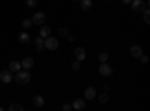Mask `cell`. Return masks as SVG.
I'll return each mask as SVG.
<instances>
[{
  "instance_id": "obj_16",
  "label": "cell",
  "mask_w": 150,
  "mask_h": 111,
  "mask_svg": "<svg viewBox=\"0 0 150 111\" xmlns=\"http://www.w3.org/2000/svg\"><path fill=\"white\" fill-rule=\"evenodd\" d=\"M33 104H35V107H44V104H45V99L41 96V95H36V96H33Z\"/></svg>"
},
{
  "instance_id": "obj_9",
  "label": "cell",
  "mask_w": 150,
  "mask_h": 111,
  "mask_svg": "<svg viewBox=\"0 0 150 111\" xmlns=\"http://www.w3.org/2000/svg\"><path fill=\"white\" fill-rule=\"evenodd\" d=\"M84 98L87 101H93L95 98H96V89L95 87H87L84 90Z\"/></svg>"
},
{
  "instance_id": "obj_31",
  "label": "cell",
  "mask_w": 150,
  "mask_h": 111,
  "mask_svg": "<svg viewBox=\"0 0 150 111\" xmlns=\"http://www.w3.org/2000/svg\"><path fill=\"white\" fill-rule=\"evenodd\" d=\"M0 111H3V108H2V107H0Z\"/></svg>"
},
{
  "instance_id": "obj_29",
  "label": "cell",
  "mask_w": 150,
  "mask_h": 111,
  "mask_svg": "<svg viewBox=\"0 0 150 111\" xmlns=\"http://www.w3.org/2000/svg\"><path fill=\"white\" fill-rule=\"evenodd\" d=\"M66 38L69 39V42H74V41H75V38H74V36H71V35H68V36H66Z\"/></svg>"
},
{
  "instance_id": "obj_25",
  "label": "cell",
  "mask_w": 150,
  "mask_h": 111,
  "mask_svg": "<svg viewBox=\"0 0 150 111\" xmlns=\"http://www.w3.org/2000/svg\"><path fill=\"white\" fill-rule=\"evenodd\" d=\"M80 68H81V62L75 60L74 63H72V69H74V71H80Z\"/></svg>"
},
{
  "instance_id": "obj_7",
  "label": "cell",
  "mask_w": 150,
  "mask_h": 111,
  "mask_svg": "<svg viewBox=\"0 0 150 111\" xmlns=\"http://www.w3.org/2000/svg\"><path fill=\"white\" fill-rule=\"evenodd\" d=\"M129 54L134 57V59H138L141 54H143V50H141V47L140 45H132L129 48Z\"/></svg>"
},
{
  "instance_id": "obj_26",
  "label": "cell",
  "mask_w": 150,
  "mask_h": 111,
  "mask_svg": "<svg viewBox=\"0 0 150 111\" xmlns=\"http://www.w3.org/2000/svg\"><path fill=\"white\" fill-rule=\"evenodd\" d=\"M138 59H141V63H149V57L146 54H141Z\"/></svg>"
},
{
  "instance_id": "obj_27",
  "label": "cell",
  "mask_w": 150,
  "mask_h": 111,
  "mask_svg": "<svg viewBox=\"0 0 150 111\" xmlns=\"http://www.w3.org/2000/svg\"><path fill=\"white\" fill-rule=\"evenodd\" d=\"M63 111H72V104H65L63 105Z\"/></svg>"
},
{
  "instance_id": "obj_13",
  "label": "cell",
  "mask_w": 150,
  "mask_h": 111,
  "mask_svg": "<svg viewBox=\"0 0 150 111\" xmlns=\"http://www.w3.org/2000/svg\"><path fill=\"white\" fill-rule=\"evenodd\" d=\"M72 108H74V110H78V111H80V110H84V108H86V102H84L83 99H75V101L72 102Z\"/></svg>"
},
{
  "instance_id": "obj_20",
  "label": "cell",
  "mask_w": 150,
  "mask_h": 111,
  "mask_svg": "<svg viewBox=\"0 0 150 111\" xmlns=\"http://www.w3.org/2000/svg\"><path fill=\"white\" fill-rule=\"evenodd\" d=\"M9 111H24V108H23L20 104H11Z\"/></svg>"
},
{
  "instance_id": "obj_5",
  "label": "cell",
  "mask_w": 150,
  "mask_h": 111,
  "mask_svg": "<svg viewBox=\"0 0 150 111\" xmlns=\"http://www.w3.org/2000/svg\"><path fill=\"white\" fill-rule=\"evenodd\" d=\"M99 74H101L102 77H110L112 74V68L108 63H101V66H99Z\"/></svg>"
},
{
  "instance_id": "obj_15",
  "label": "cell",
  "mask_w": 150,
  "mask_h": 111,
  "mask_svg": "<svg viewBox=\"0 0 150 111\" xmlns=\"http://www.w3.org/2000/svg\"><path fill=\"white\" fill-rule=\"evenodd\" d=\"M18 41H20L21 44H29V42H30V35H29L27 32H21L20 36H18Z\"/></svg>"
},
{
  "instance_id": "obj_12",
  "label": "cell",
  "mask_w": 150,
  "mask_h": 111,
  "mask_svg": "<svg viewBox=\"0 0 150 111\" xmlns=\"http://www.w3.org/2000/svg\"><path fill=\"white\" fill-rule=\"evenodd\" d=\"M50 35H51V29H50L48 26H42V27H41V30H39V38L47 39Z\"/></svg>"
},
{
  "instance_id": "obj_18",
  "label": "cell",
  "mask_w": 150,
  "mask_h": 111,
  "mask_svg": "<svg viewBox=\"0 0 150 111\" xmlns=\"http://www.w3.org/2000/svg\"><path fill=\"white\" fill-rule=\"evenodd\" d=\"M108 101H110V96H108L107 92H104V93L99 95V104H107Z\"/></svg>"
},
{
  "instance_id": "obj_3",
  "label": "cell",
  "mask_w": 150,
  "mask_h": 111,
  "mask_svg": "<svg viewBox=\"0 0 150 111\" xmlns=\"http://www.w3.org/2000/svg\"><path fill=\"white\" fill-rule=\"evenodd\" d=\"M45 20H47L45 12H36V14L33 15V18H32V23L36 24V26H42V24L45 23Z\"/></svg>"
},
{
  "instance_id": "obj_1",
  "label": "cell",
  "mask_w": 150,
  "mask_h": 111,
  "mask_svg": "<svg viewBox=\"0 0 150 111\" xmlns=\"http://www.w3.org/2000/svg\"><path fill=\"white\" fill-rule=\"evenodd\" d=\"M14 80L17 81V84L24 86V84H27V83L32 80V75H30V72H29V71H18Z\"/></svg>"
},
{
  "instance_id": "obj_22",
  "label": "cell",
  "mask_w": 150,
  "mask_h": 111,
  "mask_svg": "<svg viewBox=\"0 0 150 111\" xmlns=\"http://www.w3.org/2000/svg\"><path fill=\"white\" fill-rule=\"evenodd\" d=\"M143 18H144V21H146L147 24L150 23V11H149V9H144V11H143Z\"/></svg>"
},
{
  "instance_id": "obj_6",
  "label": "cell",
  "mask_w": 150,
  "mask_h": 111,
  "mask_svg": "<svg viewBox=\"0 0 150 111\" xmlns=\"http://www.w3.org/2000/svg\"><path fill=\"white\" fill-rule=\"evenodd\" d=\"M0 80H2V83H5V84H9L12 80V72L11 71H2L0 72Z\"/></svg>"
},
{
  "instance_id": "obj_4",
  "label": "cell",
  "mask_w": 150,
  "mask_h": 111,
  "mask_svg": "<svg viewBox=\"0 0 150 111\" xmlns=\"http://www.w3.org/2000/svg\"><path fill=\"white\" fill-rule=\"evenodd\" d=\"M131 6L135 12H143L144 9H147V3H144L143 0H132Z\"/></svg>"
},
{
  "instance_id": "obj_21",
  "label": "cell",
  "mask_w": 150,
  "mask_h": 111,
  "mask_svg": "<svg viewBox=\"0 0 150 111\" xmlns=\"http://www.w3.org/2000/svg\"><path fill=\"white\" fill-rule=\"evenodd\" d=\"M69 35V30L66 27H60L59 29V36H62V38H66V36Z\"/></svg>"
},
{
  "instance_id": "obj_11",
  "label": "cell",
  "mask_w": 150,
  "mask_h": 111,
  "mask_svg": "<svg viewBox=\"0 0 150 111\" xmlns=\"http://www.w3.org/2000/svg\"><path fill=\"white\" fill-rule=\"evenodd\" d=\"M33 44L36 45V48H38V51H39V53H42V51L45 50V39H42V38H36V39L33 41Z\"/></svg>"
},
{
  "instance_id": "obj_28",
  "label": "cell",
  "mask_w": 150,
  "mask_h": 111,
  "mask_svg": "<svg viewBox=\"0 0 150 111\" xmlns=\"http://www.w3.org/2000/svg\"><path fill=\"white\" fill-rule=\"evenodd\" d=\"M131 2H132V0H122L123 5H131Z\"/></svg>"
},
{
  "instance_id": "obj_10",
  "label": "cell",
  "mask_w": 150,
  "mask_h": 111,
  "mask_svg": "<svg viewBox=\"0 0 150 111\" xmlns=\"http://www.w3.org/2000/svg\"><path fill=\"white\" fill-rule=\"evenodd\" d=\"M74 54H75V57H77L78 62H83V60L86 59V50H84V48H81V47H77V48H75Z\"/></svg>"
},
{
  "instance_id": "obj_30",
  "label": "cell",
  "mask_w": 150,
  "mask_h": 111,
  "mask_svg": "<svg viewBox=\"0 0 150 111\" xmlns=\"http://www.w3.org/2000/svg\"><path fill=\"white\" fill-rule=\"evenodd\" d=\"M72 2H81V0H72Z\"/></svg>"
},
{
  "instance_id": "obj_2",
  "label": "cell",
  "mask_w": 150,
  "mask_h": 111,
  "mask_svg": "<svg viewBox=\"0 0 150 111\" xmlns=\"http://www.w3.org/2000/svg\"><path fill=\"white\" fill-rule=\"evenodd\" d=\"M45 48H47V50H51V51L57 50V48H59L57 38H51V36H48V38L45 39Z\"/></svg>"
},
{
  "instance_id": "obj_8",
  "label": "cell",
  "mask_w": 150,
  "mask_h": 111,
  "mask_svg": "<svg viewBox=\"0 0 150 111\" xmlns=\"http://www.w3.org/2000/svg\"><path fill=\"white\" fill-rule=\"evenodd\" d=\"M33 65H35V60H33L32 57H24V59L21 60V68H24L26 71L32 69V68H33Z\"/></svg>"
},
{
  "instance_id": "obj_14",
  "label": "cell",
  "mask_w": 150,
  "mask_h": 111,
  "mask_svg": "<svg viewBox=\"0 0 150 111\" xmlns=\"http://www.w3.org/2000/svg\"><path fill=\"white\" fill-rule=\"evenodd\" d=\"M9 71H11V72H18V71H21V63H20V62H17V60H12L11 63H9Z\"/></svg>"
},
{
  "instance_id": "obj_23",
  "label": "cell",
  "mask_w": 150,
  "mask_h": 111,
  "mask_svg": "<svg viewBox=\"0 0 150 111\" xmlns=\"http://www.w3.org/2000/svg\"><path fill=\"white\" fill-rule=\"evenodd\" d=\"M99 60H101V63H107L108 54H107V53H101V54H99Z\"/></svg>"
},
{
  "instance_id": "obj_19",
  "label": "cell",
  "mask_w": 150,
  "mask_h": 111,
  "mask_svg": "<svg viewBox=\"0 0 150 111\" xmlns=\"http://www.w3.org/2000/svg\"><path fill=\"white\" fill-rule=\"evenodd\" d=\"M21 26H23L24 29H30V27L33 26V23H32V18H26V20H23Z\"/></svg>"
},
{
  "instance_id": "obj_32",
  "label": "cell",
  "mask_w": 150,
  "mask_h": 111,
  "mask_svg": "<svg viewBox=\"0 0 150 111\" xmlns=\"http://www.w3.org/2000/svg\"><path fill=\"white\" fill-rule=\"evenodd\" d=\"M105 2H108V0H105Z\"/></svg>"
},
{
  "instance_id": "obj_24",
  "label": "cell",
  "mask_w": 150,
  "mask_h": 111,
  "mask_svg": "<svg viewBox=\"0 0 150 111\" xmlns=\"http://www.w3.org/2000/svg\"><path fill=\"white\" fill-rule=\"evenodd\" d=\"M26 3H27V8H32L33 9V8L38 6V0H27Z\"/></svg>"
},
{
  "instance_id": "obj_17",
  "label": "cell",
  "mask_w": 150,
  "mask_h": 111,
  "mask_svg": "<svg viewBox=\"0 0 150 111\" xmlns=\"http://www.w3.org/2000/svg\"><path fill=\"white\" fill-rule=\"evenodd\" d=\"M81 9L83 11H89V9H92L93 8V2L92 0H81Z\"/></svg>"
}]
</instances>
